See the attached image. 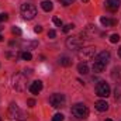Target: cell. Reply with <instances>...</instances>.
Segmentation results:
<instances>
[{"label":"cell","mask_w":121,"mask_h":121,"mask_svg":"<svg viewBox=\"0 0 121 121\" xmlns=\"http://www.w3.org/2000/svg\"><path fill=\"white\" fill-rule=\"evenodd\" d=\"M9 116H10V118H13V120H20V121H24L27 118V114H26L16 103H11V104H10V107H9Z\"/></svg>","instance_id":"cell-1"},{"label":"cell","mask_w":121,"mask_h":121,"mask_svg":"<svg viewBox=\"0 0 121 121\" xmlns=\"http://www.w3.org/2000/svg\"><path fill=\"white\" fill-rule=\"evenodd\" d=\"M20 10H21V16L26 20H32L37 16V7L34 4H30V3H24Z\"/></svg>","instance_id":"cell-2"},{"label":"cell","mask_w":121,"mask_h":121,"mask_svg":"<svg viewBox=\"0 0 121 121\" xmlns=\"http://www.w3.org/2000/svg\"><path fill=\"white\" fill-rule=\"evenodd\" d=\"M26 86H27V79H26L24 75L17 73V75L13 76V87L17 91H23L26 89Z\"/></svg>","instance_id":"cell-3"},{"label":"cell","mask_w":121,"mask_h":121,"mask_svg":"<svg viewBox=\"0 0 121 121\" xmlns=\"http://www.w3.org/2000/svg\"><path fill=\"white\" fill-rule=\"evenodd\" d=\"M72 114H73L75 117H78V118H86V117L89 116V108H87L85 104L78 103V104H75V106L72 107Z\"/></svg>","instance_id":"cell-4"},{"label":"cell","mask_w":121,"mask_h":121,"mask_svg":"<svg viewBox=\"0 0 121 121\" xmlns=\"http://www.w3.org/2000/svg\"><path fill=\"white\" fill-rule=\"evenodd\" d=\"M65 103H66V97H65L63 94H60V93H55V94H52V96L49 97V104H51L52 107H55V108L63 107Z\"/></svg>","instance_id":"cell-5"},{"label":"cell","mask_w":121,"mask_h":121,"mask_svg":"<svg viewBox=\"0 0 121 121\" xmlns=\"http://www.w3.org/2000/svg\"><path fill=\"white\" fill-rule=\"evenodd\" d=\"M66 47L69 49H79L80 47H83V39L80 37H69L66 39Z\"/></svg>","instance_id":"cell-6"},{"label":"cell","mask_w":121,"mask_h":121,"mask_svg":"<svg viewBox=\"0 0 121 121\" xmlns=\"http://www.w3.org/2000/svg\"><path fill=\"white\" fill-rule=\"evenodd\" d=\"M110 86H108V83H106V82H99V85L96 86V93H97V96H100V97H107V96H110Z\"/></svg>","instance_id":"cell-7"},{"label":"cell","mask_w":121,"mask_h":121,"mask_svg":"<svg viewBox=\"0 0 121 121\" xmlns=\"http://www.w3.org/2000/svg\"><path fill=\"white\" fill-rule=\"evenodd\" d=\"M94 60H97V62H101V63L107 65V63L110 62V52H108V51H101V52L94 58Z\"/></svg>","instance_id":"cell-8"},{"label":"cell","mask_w":121,"mask_h":121,"mask_svg":"<svg viewBox=\"0 0 121 121\" xmlns=\"http://www.w3.org/2000/svg\"><path fill=\"white\" fill-rule=\"evenodd\" d=\"M42 87H44L42 82H41V80H35V82H32L30 85V91L32 94H38L39 91L42 90Z\"/></svg>","instance_id":"cell-9"},{"label":"cell","mask_w":121,"mask_h":121,"mask_svg":"<svg viewBox=\"0 0 121 121\" xmlns=\"http://www.w3.org/2000/svg\"><path fill=\"white\" fill-rule=\"evenodd\" d=\"M120 4H121L120 0H107V1H106V7H107L110 11H117V10L120 9Z\"/></svg>","instance_id":"cell-10"},{"label":"cell","mask_w":121,"mask_h":121,"mask_svg":"<svg viewBox=\"0 0 121 121\" xmlns=\"http://www.w3.org/2000/svg\"><path fill=\"white\" fill-rule=\"evenodd\" d=\"M94 107H96L97 111H107L108 110V103L106 100H99V101H96Z\"/></svg>","instance_id":"cell-11"},{"label":"cell","mask_w":121,"mask_h":121,"mask_svg":"<svg viewBox=\"0 0 121 121\" xmlns=\"http://www.w3.org/2000/svg\"><path fill=\"white\" fill-rule=\"evenodd\" d=\"M104 69H106V65H104V63L97 62V60L93 62V72H96V73H101Z\"/></svg>","instance_id":"cell-12"},{"label":"cell","mask_w":121,"mask_h":121,"mask_svg":"<svg viewBox=\"0 0 121 121\" xmlns=\"http://www.w3.org/2000/svg\"><path fill=\"white\" fill-rule=\"evenodd\" d=\"M78 72H79L80 75H87V73H89V65H87L86 62H80V63L78 65Z\"/></svg>","instance_id":"cell-13"},{"label":"cell","mask_w":121,"mask_h":121,"mask_svg":"<svg viewBox=\"0 0 121 121\" xmlns=\"http://www.w3.org/2000/svg\"><path fill=\"white\" fill-rule=\"evenodd\" d=\"M94 52H96V48H85L83 51H80V56L91 58V56H94Z\"/></svg>","instance_id":"cell-14"},{"label":"cell","mask_w":121,"mask_h":121,"mask_svg":"<svg viewBox=\"0 0 121 121\" xmlns=\"http://www.w3.org/2000/svg\"><path fill=\"white\" fill-rule=\"evenodd\" d=\"M41 7H42L44 11H51V10L54 9V3H52L51 0H44V1L41 3Z\"/></svg>","instance_id":"cell-15"},{"label":"cell","mask_w":121,"mask_h":121,"mask_svg":"<svg viewBox=\"0 0 121 121\" xmlns=\"http://www.w3.org/2000/svg\"><path fill=\"white\" fill-rule=\"evenodd\" d=\"M100 23H101L104 27H111V26L116 24V20H110V18H107V17H101V18H100Z\"/></svg>","instance_id":"cell-16"},{"label":"cell","mask_w":121,"mask_h":121,"mask_svg":"<svg viewBox=\"0 0 121 121\" xmlns=\"http://www.w3.org/2000/svg\"><path fill=\"white\" fill-rule=\"evenodd\" d=\"M70 63H72V60L69 56H60L59 58V65H62V66H69Z\"/></svg>","instance_id":"cell-17"},{"label":"cell","mask_w":121,"mask_h":121,"mask_svg":"<svg viewBox=\"0 0 121 121\" xmlns=\"http://www.w3.org/2000/svg\"><path fill=\"white\" fill-rule=\"evenodd\" d=\"M21 58L24 60H31L32 59V55H31V52H28V51H24V52L21 54Z\"/></svg>","instance_id":"cell-18"},{"label":"cell","mask_w":121,"mask_h":121,"mask_svg":"<svg viewBox=\"0 0 121 121\" xmlns=\"http://www.w3.org/2000/svg\"><path fill=\"white\" fill-rule=\"evenodd\" d=\"M118 41H120V35H118V34H113V35L110 37V42L116 44V42H118Z\"/></svg>","instance_id":"cell-19"},{"label":"cell","mask_w":121,"mask_h":121,"mask_svg":"<svg viewBox=\"0 0 121 121\" xmlns=\"http://www.w3.org/2000/svg\"><path fill=\"white\" fill-rule=\"evenodd\" d=\"M73 27H75L73 24H66V26L62 27V31H63V32H69L70 30H73Z\"/></svg>","instance_id":"cell-20"},{"label":"cell","mask_w":121,"mask_h":121,"mask_svg":"<svg viewBox=\"0 0 121 121\" xmlns=\"http://www.w3.org/2000/svg\"><path fill=\"white\" fill-rule=\"evenodd\" d=\"M52 121H63V114H60V113L55 114V116L52 117Z\"/></svg>","instance_id":"cell-21"},{"label":"cell","mask_w":121,"mask_h":121,"mask_svg":"<svg viewBox=\"0 0 121 121\" xmlns=\"http://www.w3.org/2000/svg\"><path fill=\"white\" fill-rule=\"evenodd\" d=\"M52 21H54V24H55V26L62 27V20H60V18H58V17H54V18H52Z\"/></svg>","instance_id":"cell-22"},{"label":"cell","mask_w":121,"mask_h":121,"mask_svg":"<svg viewBox=\"0 0 121 121\" xmlns=\"http://www.w3.org/2000/svg\"><path fill=\"white\" fill-rule=\"evenodd\" d=\"M9 20V16L6 14V13H1L0 14V23H4V21H7Z\"/></svg>","instance_id":"cell-23"},{"label":"cell","mask_w":121,"mask_h":121,"mask_svg":"<svg viewBox=\"0 0 121 121\" xmlns=\"http://www.w3.org/2000/svg\"><path fill=\"white\" fill-rule=\"evenodd\" d=\"M11 32H13L14 35H21V30H20L18 27H13V28H11Z\"/></svg>","instance_id":"cell-24"},{"label":"cell","mask_w":121,"mask_h":121,"mask_svg":"<svg viewBox=\"0 0 121 121\" xmlns=\"http://www.w3.org/2000/svg\"><path fill=\"white\" fill-rule=\"evenodd\" d=\"M48 37H49L51 39H54V38L56 37V31H55V30H49V31H48Z\"/></svg>","instance_id":"cell-25"},{"label":"cell","mask_w":121,"mask_h":121,"mask_svg":"<svg viewBox=\"0 0 121 121\" xmlns=\"http://www.w3.org/2000/svg\"><path fill=\"white\" fill-rule=\"evenodd\" d=\"M75 0H60V3L63 4V6H69V4H72Z\"/></svg>","instance_id":"cell-26"},{"label":"cell","mask_w":121,"mask_h":121,"mask_svg":"<svg viewBox=\"0 0 121 121\" xmlns=\"http://www.w3.org/2000/svg\"><path fill=\"white\" fill-rule=\"evenodd\" d=\"M34 31H35L37 34H39V32H42V27H41V26H35V28H34Z\"/></svg>","instance_id":"cell-27"},{"label":"cell","mask_w":121,"mask_h":121,"mask_svg":"<svg viewBox=\"0 0 121 121\" xmlns=\"http://www.w3.org/2000/svg\"><path fill=\"white\" fill-rule=\"evenodd\" d=\"M27 104H28L30 107H34V106H35V100H32V99H30V100H27Z\"/></svg>","instance_id":"cell-28"},{"label":"cell","mask_w":121,"mask_h":121,"mask_svg":"<svg viewBox=\"0 0 121 121\" xmlns=\"http://www.w3.org/2000/svg\"><path fill=\"white\" fill-rule=\"evenodd\" d=\"M118 55L121 56V47H120V49H118Z\"/></svg>","instance_id":"cell-29"},{"label":"cell","mask_w":121,"mask_h":121,"mask_svg":"<svg viewBox=\"0 0 121 121\" xmlns=\"http://www.w3.org/2000/svg\"><path fill=\"white\" fill-rule=\"evenodd\" d=\"M106 121H113V120H111V118H107V120H106Z\"/></svg>","instance_id":"cell-30"},{"label":"cell","mask_w":121,"mask_h":121,"mask_svg":"<svg viewBox=\"0 0 121 121\" xmlns=\"http://www.w3.org/2000/svg\"><path fill=\"white\" fill-rule=\"evenodd\" d=\"M0 41H3V37H1V35H0Z\"/></svg>","instance_id":"cell-31"},{"label":"cell","mask_w":121,"mask_h":121,"mask_svg":"<svg viewBox=\"0 0 121 121\" xmlns=\"http://www.w3.org/2000/svg\"><path fill=\"white\" fill-rule=\"evenodd\" d=\"M82 1H85V3H86V1H89V0H82Z\"/></svg>","instance_id":"cell-32"},{"label":"cell","mask_w":121,"mask_h":121,"mask_svg":"<svg viewBox=\"0 0 121 121\" xmlns=\"http://www.w3.org/2000/svg\"><path fill=\"white\" fill-rule=\"evenodd\" d=\"M1 30H3V27H1V26H0V31H1Z\"/></svg>","instance_id":"cell-33"},{"label":"cell","mask_w":121,"mask_h":121,"mask_svg":"<svg viewBox=\"0 0 121 121\" xmlns=\"http://www.w3.org/2000/svg\"><path fill=\"white\" fill-rule=\"evenodd\" d=\"M0 121H1V118H0Z\"/></svg>","instance_id":"cell-34"}]
</instances>
